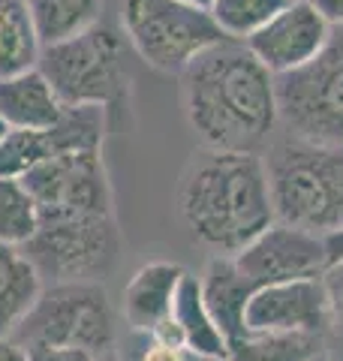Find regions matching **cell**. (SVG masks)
Returning a JSON list of instances; mask_svg holds the SVG:
<instances>
[{
  "label": "cell",
  "instance_id": "5",
  "mask_svg": "<svg viewBox=\"0 0 343 361\" xmlns=\"http://www.w3.org/2000/svg\"><path fill=\"white\" fill-rule=\"evenodd\" d=\"M37 70L64 106H124L130 73L124 66V33L100 21L78 37L42 49Z\"/></svg>",
  "mask_w": 343,
  "mask_h": 361
},
{
  "label": "cell",
  "instance_id": "1",
  "mask_svg": "<svg viewBox=\"0 0 343 361\" xmlns=\"http://www.w3.org/2000/svg\"><path fill=\"white\" fill-rule=\"evenodd\" d=\"M181 106L193 135L211 151L262 154L280 127L274 75L238 39L202 51L181 73Z\"/></svg>",
  "mask_w": 343,
  "mask_h": 361
},
{
  "label": "cell",
  "instance_id": "30",
  "mask_svg": "<svg viewBox=\"0 0 343 361\" xmlns=\"http://www.w3.org/2000/svg\"><path fill=\"white\" fill-rule=\"evenodd\" d=\"M325 253H328V268L343 265V232H335L325 238Z\"/></svg>",
  "mask_w": 343,
  "mask_h": 361
},
{
  "label": "cell",
  "instance_id": "17",
  "mask_svg": "<svg viewBox=\"0 0 343 361\" xmlns=\"http://www.w3.org/2000/svg\"><path fill=\"white\" fill-rule=\"evenodd\" d=\"M172 322L181 329V337H184V343L193 349V353L226 361L229 343L220 334V329H217L214 316L208 313V307H205L199 274H190L187 271L184 280H181L175 304H172Z\"/></svg>",
  "mask_w": 343,
  "mask_h": 361
},
{
  "label": "cell",
  "instance_id": "6",
  "mask_svg": "<svg viewBox=\"0 0 343 361\" xmlns=\"http://www.w3.org/2000/svg\"><path fill=\"white\" fill-rule=\"evenodd\" d=\"M121 30L151 70L175 75L226 39L205 9L181 0H124Z\"/></svg>",
  "mask_w": 343,
  "mask_h": 361
},
{
  "label": "cell",
  "instance_id": "2",
  "mask_svg": "<svg viewBox=\"0 0 343 361\" xmlns=\"http://www.w3.org/2000/svg\"><path fill=\"white\" fill-rule=\"evenodd\" d=\"M178 214L211 256H235L274 223L262 154L211 151L190 157L178 180Z\"/></svg>",
  "mask_w": 343,
  "mask_h": 361
},
{
  "label": "cell",
  "instance_id": "33",
  "mask_svg": "<svg viewBox=\"0 0 343 361\" xmlns=\"http://www.w3.org/2000/svg\"><path fill=\"white\" fill-rule=\"evenodd\" d=\"M97 361H118V355H114V353H109V355H100Z\"/></svg>",
  "mask_w": 343,
  "mask_h": 361
},
{
  "label": "cell",
  "instance_id": "18",
  "mask_svg": "<svg viewBox=\"0 0 343 361\" xmlns=\"http://www.w3.org/2000/svg\"><path fill=\"white\" fill-rule=\"evenodd\" d=\"M42 42L25 0H0V78H13L40 66Z\"/></svg>",
  "mask_w": 343,
  "mask_h": 361
},
{
  "label": "cell",
  "instance_id": "22",
  "mask_svg": "<svg viewBox=\"0 0 343 361\" xmlns=\"http://www.w3.org/2000/svg\"><path fill=\"white\" fill-rule=\"evenodd\" d=\"M286 4H289V0H214L208 16L214 18V25L223 30L226 39L244 42L253 37L262 25H268Z\"/></svg>",
  "mask_w": 343,
  "mask_h": 361
},
{
  "label": "cell",
  "instance_id": "12",
  "mask_svg": "<svg viewBox=\"0 0 343 361\" xmlns=\"http://www.w3.org/2000/svg\"><path fill=\"white\" fill-rule=\"evenodd\" d=\"M328 21L307 0H289L268 25H262L253 37L244 39V45L277 78L311 63L328 42Z\"/></svg>",
  "mask_w": 343,
  "mask_h": 361
},
{
  "label": "cell",
  "instance_id": "3",
  "mask_svg": "<svg viewBox=\"0 0 343 361\" xmlns=\"http://www.w3.org/2000/svg\"><path fill=\"white\" fill-rule=\"evenodd\" d=\"M274 220L328 238L343 232V142L299 135L271 139L262 151Z\"/></svg>",
  "mask_w": 343,
  "mask_h": 361
},
{
  "label": "cell",
  "instance_id": "23",
  "mask_svg": "<svg viewBox=\"0 0 343 361\" xmlns=\"http://www.w3.org/2000/svg\"><path fill=\"white\" fill-rule=\"evenodd\" d=\"M40 226V211L21 180H0V244L25 247Z\"/></svg>",
  "mask_w": 343,
  "mask_h": 361
},
{
  "label": "cell",
  "instance_id": "19",
  "mask_svg": "<svg viewBox=\"0 0 343 361\" xmlns=\"http://www.w3.org/2000/svg\"><path fill=\"white\" fill-rule=\"evenodd\" d=\"M42 49L66 42L102 21V0H25Z\"/></svg>",
  "mask_w": 343,
  "mask_h": 361
},
{
  "label": "cell",
  "instance_id": "21",
  "mask_svg": "<svg viewBox=\"0 0 343 361\" xmlns=\"http://www.w3.org/2000/svg\"><path fill=\"white\" fill-rule=\"evenodd\" d=\"M325 353L319 334H256L247 331L229 346L226 361H311Z\"/></svg>",
  "mask_w": 343,
  "mask_h": 361
},
{
  "label": "cell",
  "instance_id": "27",
  "mask_svg": "<svg viewBox=\"0 0 343 361\" xmlns=\"http://www.w3.org/2000/svg\"><path fill=\"white\" fill-rule=\"evenodd\" d=\"M28 361H97V355L73 346H25Z\"/></svg>",
  "mask_w": 343,
  "mask_h": 361
},
{
  "label": "cell",
  "instance_id": "20",
  "mask_svg": "<svg viewBox=\"0 0 343 361\" xmlns=\"http://www.w3.org/2000/svg\"><path fill=\"white\" fill-rule=\"evenodd\" d=\"M109 130V111L102 106H64L49 130L45 142L57 154H102V139Z\"/></svg>",
  "mask_w": 343,
  "mask_h": 361
},
{
  "label": "cell",
  "instance_id": "7",
  "mask_svg": "<svg viewBox=\"0 0 343 361\" xmlns=\"http://www.w3.org/2000/svg\"><path fill=\"white\" fill-rule=\"evenodd\" d=\"M21 346H73L90 355L114 353V310L102 283H52L16 329Z\"/></svg>",
  "mask_w": 343,
  "mask_h": 361
},
{
  "label": "cell",
  "instance_id": "29",
  "mask_svg": "<svg viewBox=\"0 0 343 361\" xmlns=\"http://www.w3.org/2000/svg\"><path fill=\"white\" fill-rule=\"evenodd\" d=\"M0 361H28V349L16 337H0Z\"/></svg>",
  "mask_w": 343,
  "mask_h": 361
},
{
  "label": "cell",
  "instance_id": "16",
  "mask_svg": "<svg viewBox=\"0 0 343 361\" xmlns=\"http://www.w3.org/2000/svg\"><path fill=\"white\" fill-rule=\"evenodd\" d=\"M42 277L21 247L0 244V337H13L42 295Z\"/></svg>",
  "mask_w": 343,
  "mask_h": 361
},
{
  "label": "cell",
  "instance_id": "34",
  "mask_svg": "<svg viewBox=\"0 0 343 361\" xmlns=\"http://www.w3.org/2000/svg\"><path fill=\"white\" fill-rule=\"evenodd\" d=\"M311 361H328V355L323 353V355H316V358H311Z\"/></svg>",
  "mask_w": 343,
  "mask_h": 361
},
{
  "label": "cell",
  "instance_id": "8",
  "mask_svg": "<svg viewBox=\"0 0 343 361\" xmlns=\"http://www.w3.org/2000/svg\"><path fill=\"white\" fill-rule=\"evenodd\" d=\"M277 115L286 135L343 142V27H331L316 58L289 75H277Z\"/></svg>",
  "mask_w": 343,
  "mask_h": 361
},
{
  "label": "cell",
  "instance_id": "14",
  "mask_svg": "<svg viewBox=\"0 0 343 361\" xmlns=\"http://www.w3.org/2000/svg\"><path fill=\"white\" fill-rule=\"evenodd\" d=\"M199 283H202L205 307L214 316L226 343L232 346L235 341H241L247 334L244 316L250 295H253V283L241 274V268L235 265L232 256H211L199 274Z\"/></svg>",
  "mask_w": 343,
  "mask_h": 361
},
{
  "label": "cell",
  "instance_id": "10",
  "mask_svg": "<svg viewBox=\"0 0 343 361\" xmlns=\"http://www.w3.org/2000/svg\"><path fill=\"white\" fill-rule=\"evenodd\" d=\"M232 259L241 268V274L253 283V289L295 283V280H316L328 274L325 238L277 220Z\"/></svg>",
  "mask_w": 343,
  "mask_h": 361
},
{
  "label": "cell",
  "instance_id": "11",
  "mask_svg": "<svg viewBox=\"0 0 343 361\" xmlns=\"http://www.w3.org/2000/svg\"><path fill=\"white\" fill-rule=\"evenodd\" d=\"M328 286L325 277L295 283L259 286L247 304L244 325L256 334H319L328 331Z\"/></svg>",
  "mask_w": 343,
  "mask_h": 361
},
{
  "label": "cell",
  "instance_id": "9",
  "mask_svg": "<svg viewBox=\"0 0 343 361\" xmlns=\"http://www.w3.org/2000/svg\"><path fill=\"white\" fill-rule=\"evenodd\" d=\"M21 187L40 214H114L102 154H57L30 169Z\"/></svg>",
  "mask_w": 343,
  "mask_h": 361
},
{
  "label": "cell",
  "instance_id": "32",
  "mask_svg": "<svg viewBox=\"0 0 343 361\" xmlns=\"http://www.w3.org/2000/svg\"><path fill=\"white\" fill-rule=\"evenodd\" d=\"M9 133V127H6V123H4V118H0V142H4V135Z\"/></svg>",
  "mask_w": 343,
  "mask_h": 361
},
{
  "label": "cell",
  "instance_id": "26",
  "mask_svg": "<svg viewBox=\"0 0 343 361\" xmlns=\"http://www.w3.org/2000/svg\"><path fill=\"white\" fill-rule=\"evenodd\" d=\"M328 286V331H325V355L328 361H343V265L328 268L325 274Z\"/></svg>",
  "mask_w": 343,
  "mask_h": 361
},
{
  "label": "cell",
  "instance_id": "15",
  "mask_svg": "<svg viewBox=\"0 0 343 361\" xmlns=\"http://www.w3.org/2000/svg\"><path fill=\"white\" fill-rule=\"evenodd\" d=\"M64 103L40 70L0 78V118L9 130L45 133L61 118Z\"/></svg>",
  "mask_w": 343,
  "mask_h": 361
},
{
  "label": "cell",
  "instance_id": "24",
  "mask_svg": "<svg viewBox=\"0 0 343 361\" xmlns=\"http://www.w3.org/2000/svg\"><path fill=\"white\" fill-rule=\"evenodd\" d=\"M52 148L45 133L9 130L0 142V180H21L37 163L49 160Z\"/></svg>",
  "mask_w": 343,
  "mask_h": 361
},
{
  "label": "cell",
  "instance_id": "4",
  "mask_svg": "<svg viewBox=\"0 0 343 361\" xmlns=\"http://www.w3.org/2000/svg\"><path fill=\"white\" fill-rule=\"evenodd\" d=\"M52 283H102L124 250L114 214H40L33 238L21 247Z\"/></svg>",
  "mask_w": 343,
  "mask_h": 361
},
{
  "label": "cell",
  "instance_id": "28",
  "mask_svg": "<svg viewBox=\"0 0 343 361\" xmlns=\"http://www.w3.org/2000/svg\"><path fill=\"white\" fill-rule=\"evenodd\" d=\"M307 4L328 21V27H343V0H307Z\"/></svg>",
  "mask_w": 343,
  "mask_h": 361
},
{
  "label": "cell",
  "instance_id": "31",
  "mask_svg": "<svg viewBox=\"0 0 343 361\" xmlns=\"http://www.w3.org/2000/svg\"><path fill=\"white\" fill-rule=\"evenodd\" d=\"M181 4H187V6H196V9H205V13H208L214 0H181Z\"/></svg>",
  "mask_w": 343,
  "mask_h": 361
},
{
  "label": "cell",
  "instance_id": "13",
  "mask_svg": "<svg viewBox=\"0 0 343 361\" xmlns=\"http://www.w3.org/2000/svg\"><path fill=\"white\" fill-rule=\"evenodd\" d=\"M187 271L178 262H148L130 277L121 295V313L130 331H154L160 322L172 316V304H175L178 286Z\"/></svg>",
  "mask_w": 343,
  "mask_h": 361
},
{
  "label": "cell",
  "instance_id": "25",
  "mask_svg": "<svg viewBox=\"0 0 343 361\" xmlns=\"http://www.w3.org/2000/svg\"><path fill=\"white\" fill-rule=\"evenodd\" d=\"M114 355H118V361H223L193 353L184 343H163L142 331H130L124 337V343L114 349Z\"/></svg>",
  "mask_w": 343,
  "mask_h": 361
}]
</instances>
